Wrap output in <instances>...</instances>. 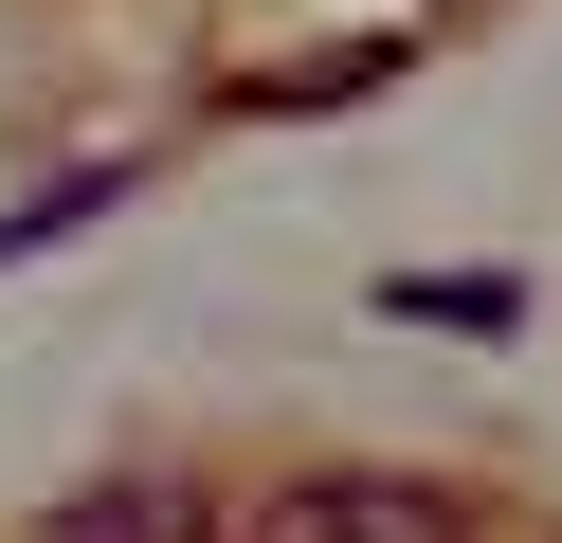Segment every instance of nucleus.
Masks as SVG:
<instances>
[{
    "label": "nucleus",
    "mask_w": 562,
    "mask_h": 543,
    "mask_svg": "<svg viewBox=\"0 0 562 543\" xmlns=\"http://www.w3.org/2000/svg\"><path fill=\"white\" fill-rule=\"evenodd\" d=\"M255 543H472V507L436 489V471H291V489L255 507Z\"/></svg>",
    "instance_id": "obj_1"
},
{
    "label": "nucleus",
    "mask_w": 562,
    "mask_h": 543,
    "mask_svg": "<svg viewBox=\"0 0 562 543\" xmlns=\"http://www.w3.org/2000/svg\"><path fill=\"white\" fill-rule=\"evenodd\" d=\"M37 543H218V489H200V471H110V489H74Z\"/></svg>",
    "instance_id": "obj_2"
},
{
    "label": "nucleus",
    "mask_w": 562,
    "mask_h": 543,
    "mask_svg": "<svg viewBox=\"0 0 562 543\" xmlns=\"http://www.w3.org/2000/svg\"><path fill=\"white\" fill-rule=\"evenodd\" d=\"M381 308H400V326H453V344H490V326H526V290H508V272H381Z\"/></svg>",
    "instance_id": "obj_3"
},
{
    "label": "nucleus",
    "mask_w": 562,
    "mask_h": 543,
    "mask_svg": "<svg viewBox=\"0 0 562 543\" xmlns=\"http://www.w3.org/2000/svg\"><path fill=\"white\" fill-rule=\"evenodd\" d=\"M127 200V163H91V181H55V200H19V217H0V253H37V236H74V217H110Z\"/></svg>",
    "instance_id": "obj_4"
}]
</instances>
